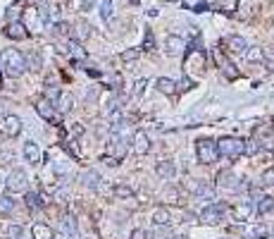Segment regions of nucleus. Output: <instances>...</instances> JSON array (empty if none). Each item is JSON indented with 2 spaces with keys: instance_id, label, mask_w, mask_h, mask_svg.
<instances>
[{
  "instance_id": "obj_1",
  "label": "nucleus",
  "mask_w": 274,
  "mask_h": 239,
  "mask_svg": "<svg viewBox=\"0 0 274 239\" xmlns=\"http://www.w3.org/2000/svg\"><path fill=\"white\" fill-rule=\"evenodd\" d=\"M0 70L8 77L17 79V77L27 72V57L22 55L19 50H15V48H8V50L0 53Z\"/></svg>"
},
{
  "instance_id": "obj_2",
  "label": "nucleus",
  "mask_w": 274,
  "mask_h": 239,
  "mask_svg": "<svg viewBox=\"0 0 274 239\" xmlns=\"http://www.w3.org/2000/svg\"><path fill=\"white\" fill-rule=\"evenodd\" d=\"M196 153H198V160L203 165H215L219 158V151H217V141L215 139H198L196 141Z\"/></svg>"
},
{
  "instance_id": "obj_3",
  "label": "nucleus",
  "mask_w": 274,
  "mask_h": 239,
  "mask_svg": "<svg viewBox=\"0 0 274 239\" xmlns=\"http://www.w3.org/2000/svg\"><path fill=\"white\" fill-rule=\"evenodd\" d=\"M217 151H219V156H224V158H241L243 156V139H238V137H222L217 141Z\"/></svg>"
},
{
  "instance_id": "obj_4",
  "label": "nucleus",
  "mask_w": 274,
  "mask_h": 239,
  "mask_svg": "<svg viewBox=\"0 0 274 239\" xmlns=\"http://www.w3.org/2000/svg\"><path fill=\"white\" fill-rule=\"evenodd\" d=\"M224 213H227V206H224V203H210V206L203 208L201 222H205V225H219L222 218H224Z\"/></svg>"
},
{
  "instance_id": "obj_5",
  "label": "nucleus",
  "mask_w": 274,
  "mask_h": 239,
  "mask_svg": "<svg viewBox=\"0 0 274 239\" xmlns=\"http://www.w3.org/2000/svg\"><path fill=\"white\" fill-rule=\"evenodd\" d=\"M27 184H29V177H27L24 170H12V172L8 175V180H5V187H8L10 194L24 192V189H27Z\"/></svg>"
},
{
  "instance_id": "obj_6",
  "label": "nucleus",
  "mask_w": 274,
  "mask_h": 239,
  "mask_svg": "<svg viewBox=\"0 0 274 239\" xmlns=\"http://www.w3.org/2000/svg\"><path fill=\"white\" fill-rule=\"evenodd\" d=\"M217 187L219 189L236 192V189H241V177H238L234 170H219L217 172Z\"/></svg>"
},
{
  "instance_id": "obj_7",
  "label": "nucleus",
  "mask_w": 274,
  "mask_h": 239,
  "mask_svg": "<svg viewBox=\"0 0 274 239\" xmlns=\"http://www.w3.org/2000/svg\"><path fill=\"white\" fill-rule=\"evenodd\" d=\"M186 189L191 194H196L198 199H208V201L215 196V187L208 184L205 180H189V182H186Z\"/></svg>"
},
{
  "instance_id": "obj_8",
  "label": "nucleus",
  "mask_w": 274,
  "mask_h": 239,
  "mask_svg": "<svg viewBox=\"0 0 274 239\" xmlns=\"http://www.w3.org/2000/svg\"><path fill=\"white\" fill-rule=\"evenodd\" d=\"M164 53L172 57L184 55L186 53V41L181 36H176V34H169V36L164 38Z\"/></svg>"
},
{
  "instance_id": "obj_9",
  "label": "nucleus",
  "mask_w": 274,
  "mask_h": 239,
  "mask_svg": "<svg viewBox=\"0 0 274 239\" xmlns=\"http://www.w3.org/2000/svg\"><path fill=\"white\" fill-rule=\"evenodd\" d=\"M0 132L8 139L19 137V132H22V119H19L17 115H5V117H3V125H0Z\"/></svg>"
},
{
  "instance_id": "obj_10",
  "label": "nucleus",
  "mask_w": 274,
  "mask_h": 239,
  "mask_svg": "<svg viewBox=\"0 0 274 239\" xmlns=\"http://www.w3.org/2000/svg\"><path fill=\"white\" fill-rule=\"evenodd\" d=\"M150 151V137L146 134V129H136L134 134V153L136 156H146Z\"/></svg>"
},
{
  "instance_id": "obj_11",
  "label": "nucleus",
  "mask_w": 274,
  "mask_h": 239,
  "mask_svg": "<svg viewBox=\"0 0 274 239\" xmlns=\"http://www.w3.org/2000/svg\"><path fill=\"white\" fill-rule=\"evenodd\" d=\"M36 112L41 115V117L46 119V122H60V117H57V112H55V105L48 98H43V101L36 103Z\"/></svg>"
},
{
  "instance_id": "obj_12",
  "label": "nucleus",
  "mask_w": 274,
  "mask_h": 239,
  "mask_svg": "<svg viewBox=\"0 0 274 239\" xmlns=\"http://www.w3.org/2000/svg\"><path fill=\"white\" fill-rule=\"evenodd\" d=\"M155 172H157V177H162V180H174V177H176V163H174V160H169V158L157 160Z\"/></svg>"
},
{
  "instance_id": "obj_13",
  "label": "nucleus",
  "mask_w": 274,
  "mask_h": 239,
  "mask_svg": "<svg viewBox=\"0 0 274 239\" xmlns=\"http://www.w3.org/2000/svg\"><path fill=\"white\" fill-rule=\"evenodd\" d=\"M81 184L86 187V189H91V192H98L101 189V182H103V177L96 172V170H86V172H81Z\"/></svg>"
},
{
  "instance_id": "obj_14",
  "label": "nucleus",
  "mask_w": 274,
  "mask_h": 239,
  "mask_svg": "<svg viewBox=\"0 0 274 239\" xmlns=\"http://www.w3.org/2000/svg\"><path fill=\"white\" fill-rule=\"evenodd\" d=\"M5 34H8V36L12 38V41H24V38L29 36L27 27H24L22 22H10L8 29H5Z\"/></svg>"
},
{
  "instance_id": "obj_15",
  "label": "nucleus",
  "mask_w": 274,
  "mask_h": 239,
  "mask_svg": "<svg viewBox=\"0 0 274 239\" xmlns=\"http://www.w3.org/2000/svg\"><path fill=\"white\" fill-rule=\"evenodd\" d=\"M253 208H255V213H260V215H265V213L274 211V196H265V194L255 196V203H253Z\"/></svg>"
},
{
  "instance_id": "obj_16",
  "label": "nucleus",
  "mask_w": 274,
  "mask_h": 239,
  "mask_svg": "<svg viewBox=\"0 0 274 239\" xmlns=\"http://www.w3.org/2000/svg\"><path fill=\"white\" fill-rule=\"evenodd\" d=\"M53 105H57V110H60V112H72L74 105H76V101H74L72 93H62V91H60V96L55 98Z\"/></svg>"
},
{
  "instance_id": "obj_17",
  "label": "nucleus",
  "mask_w": 274,
  "mask_h": 239,
  "mask_svg": "<svg viewBox=\"0 0 274 239\" xmlns=\"http://www.w3.org/2000/svg\"><path fill=\"white\" fill-rule=\"evenodd\" d=\"M24 158H27V163H31V165L41 163V148H38L36 141H27L24 144Z\"/></svg>"
},
{
  "instance_id": "obj_18",
  "label": "nucleus",
  "mask_w": 274,
  "mask_h": 239,
  "mask_svg": "<svg viewBox=\"0 0 274 239\" xmlns=\"http://www.w3.org/2000/svg\"><path fill=\"white\" fill-rule=\"evenodd\" d=\"M215 57H217V65H219V70L224 72V77H227V79H236L238 72L234 70V65L227 60V55H222V50H217V53H215Z\"/></svg>"
},
{
  "instance_id": "obj_19",
  "label": "nucleus",
  "mask_w": 274,
  "mask_h": 239,
  "mask_svg": "<svg viewBox=\"0 0 274 239\" xmlns=\"http://www.w3.org/2000/svg\"><path fill=\"white\" fill-rule=\"evenodd\" d=\"M155 89L160 93H164V96H174V93L179 91L176 82H174V79H169V77H160V79L155 82Z\"/></svg>"
},
{
  "instance_id": "obj_20",
  "label": "nucleus",
  "mask_w": 274,
  "mask_h": 239,
  "mask_svg": "<svg viewBox=\"0 0 274 239\" xmlns=\"http://www.w3.org/2000/svg\"><path fill=\"white\" fill-rule=\"evenodd\" d=\"M253 213H255L253 203H250V201H243V203H238L236 208H234V218H236V220H241V222H248Z\"/></svg>"
},
{
  "instance_id": "obj_21",
  "label": "nucleus",
  "mask_w": 274,
  "mask_h": 239,
  "mask_svg": "<svg viewBox=\"0 0 274 239\" xmlns=\"http://www.w3.org/2000/svg\"><path fill=\"white\" fill-rule=\"evenodd\" d=\"M60 230H62V234H67V237H76V232H79V227H76V218H74V215H62Z\"/></svg>"
},
{
  "instance_id": "obj_22",
  "label": "nucleus",
  "mask_w": 274,
  "mask_h": 239,
  "mask_svg": "<svg viewBox=\"0 0 274 239\" xmlns=\"http://www.w3.org/2000/svg\"><path fill=\"white\" fill-rule=\"evenodd\" d=\"M31 237H34V239H55V232L50 230V225L36 222V225L31 227Z\"/></svg>"
},
{
  "instance_id": "obj_23",
  "label": "nucleus",
  "mask_w": 274,
  "mask_h": 239,
  "mask_svg": "<svg viewBox=\"0 0 274 239\" xmlns=\"http://www.w3.org/2000/svg\"><path fill=\"white\" fill-rule=\"evenodd\" d=\"M148 237L150 239H172V227L169 225H153V230L148 232Z\"/></svg>"
},
{
  "instance_id": "obj_24",
  "label": "nucleus",
  "mask_w": 274,
  "mask_h": 239,
  "mask_svg": "<svg viewBox=\"0 0 274 239\" xmlns=\"http://www.w3.org/2000/svg\"><path fill=\"white\" fill-rule=\"evenodd\" d=\"M224 43H227V48L229 50H234V53H246V48H248L243 36H229Z\"/></svg>"
},
{
  "instance_id": "obj_25",
  "label": "nucleus",
  "mask_w": 274,
  "mask_h": 239,
  "mask_svg": "<svg viewBox=\"0 0 274 239\" xmlns=\"http://www.w3.org/2000/svg\"><path fill=\"white\" fill-rule=\"evenodd\" d=\"M243 55H246V60H248V63L260 65V63H262V48H260V46H248Z\"/></svg>"
},
{
  "instance_id": "obj_26",
  "label": "nucleus",
  "mask_w": 274,
  "mask_h": 239,
  "mask_svg": "<svg viewBox=\"0 0 274 239\" xmlns=\"http://www.w3.org/2000/svg\"><path fill=\"white\" fill-rule=\"evenodd\" d=\"M169 220H172V215H169V211H167L164 206L155 208V213H153V222H155V225H169Z\"/></svg>"
},
{
  "instance_id": "obj_27",
  "label": "nucleus",
  "mask_w": 274,
  "mask_h": 239,
  "mask_svg": "<svg viewBox=\"0 0 274 239\" xmlns=\"http://www.w3.org/2000/svg\"><path fill=\"white\" fill-rule=\"evenodd\" d=\"M101 17L105 22L115 17V0H101Z\"/></svg>"
},
{
  "instance_id": "obj_28",
  "label": "nucleus",
  "mask_w": 274,
  "mask_h": 239,
  "mask_svg": "<svg viewBox=\"0 0 274 239\" xmlns=\"http://www.w3.org/2000/svg\"><path fill=\"white\" fill-rule=\"evenodd\" d=\"M27 206L34 208V211H38V208H43V201H41V196H38L36 192H27Z\"/></svg>"
},
{
  "instance_id": "obj_29",
  "label": "nucleus",
  "mask_w": 274,
  "mask_h": 239,
  "mask_svg": "<svg viewBox=\"0 0 274 239\" xmlns=\"http://www.w3.org/2000/svg\"><path fill=\"white\" fill-rule=\"evenodd\" d=\"M115 196H119V199H134V189L124 187V184H115Z\"/></svg>"
},
{
  "instance_id": "obj_30",
  "label": "nucleus",
  "mask_w": 274,
  "mask_h": 239,
  "mask_svg": "<svg viewBox=\"0 0 274 239\" xmlns=\"http://www.w3.org/2000/svg\"><path fill=\"white\" fill-rule=\"evenodd\" d=\"M260 187H274V167H267L260 175Z\"/></svg>"
},
{
  "instance_id": "obj_31",
  "label": "nucleus",
  "mask_w": 274,
  "mask_h": 239,
  "mask_svg": "<svg viewBox=\"0 0 274 239\" xmlns=\"http://www.w3.org/2000/svg\"><path fill=\"white\" fill-rule=\"evenodd\" d=\"M74 36L79 38V41H83L86 36H91V24H86V22H79L76 24V34Z\"/></svg>"
},
{
  "instance_id": "obj_32",
  "label": "nucleus",
  "mask_w": 274,
  "mask_h": 239,
  "mask_svg": "<svg viewBox=\"0 0 274 239\" xmlns=\"http://www.w3.org/2000/svg\"><path fill=\"white\" fill-rule=\"evenodd\" d=\"M257 151H260V144H257L255 139H248V141H243V153H246V156H255Z\"/></svg>"
},
{
  "instance_id": "obj_33",
  "label": "nucleus",
  "mask_w": 274,
  "mask_h": 239,
  "mask_svg": "<svg viewBox=\"0 0 274 239\" xmlns=\"http://www.w3.org/2000/svg\"><path fill=\"white\" fill-rule=\"evenodd\" d=\"M12 208H15V201H12L10 196H0V215L12 213Z\"/></svg>"
},
{
  "instance_id": "obj_34",
  "label": "nucleus",
  "mask_w": 274,
  "mask_h": 239,
  "mask_svg": "<svg viewBox=\"0 0 274 239\" xmlns=\"http://www.w3.org/2000/svg\"><path fill=\"white\" fill-rule=\"evenodd\" d=\"M262 63L267 65V70L274 72V48H262Z\"/></svg>"
},
{
  "instance_id": "obj_35",
  "label": "nucleus",
  "mask_w": 274,
  "mask_h": 239,
  "mask_svg": "<svg viewBox=\"0 0 274 239\" xmlns=\"http://www.w3.org/2000/svg\"><path fill=\"white\" fill-rule=\"evenodd\" d=\"M12 158H15L12 148H10V146H0V165H5V163H12Z\"/></svg>"
},
{
  "instance_id": "obj_36",
  "label": "nucleus",
  "mask_w": 274,
  "mask_h": 239,
  "mask_svg": "<svg viewBox=\"0 0 274 239\" xmlns=\"http://www.w3.org/2000/svg\"><path fill=\"white\" fill-rule=\"evenodd\" d=\"M146 86H148V79H138V82L134 84V91H131V96H134V98H141V96H143V91H146Z\"/></svg>"
},
{
  "instance_id": "obj_37",
  "label": "nucleus",
  "mask_w": 274,
  "mask_h": 239,
  "mask_svg": "<svg viewBox=\"0 0 274 239\" xmlns=\"http://www.w3.org/2000/svg\"><path fill=\"white\" fill-rule=\"evenodd\" d=\"M41 67V55L38 53H34V55L27 57V70H38Z\"/></svg>"
},
{
  "instance_id": "obj_38",
  "label": "nucleus",
  "mask_w": 274,
  "mask_h": 239,
  "mask_svg": "<svg viewBox=\"0 0 274 239\" xmlns=\"http://www.w3.org/2000/svg\"><path fill=\"white\" fill-rule=\"evenodd\" d=\"M22 234H24V230H22L19 225H10L8 227V237L10 239H22Z\"/></svg>"
},
{
  "instance_id": "obj_39",
  "label": "nucleus",
  "mask_w": 274,
  "mask_h": 239,
  "mask_svg": "<svg viewBox=\"0 0 274 239\" xmlns=\"http://www.w3.org/2000/svg\"><path fill=\"white\" fill-rule=\"evenodd\" d=\"M38 15H41V22L48 24V22H50V15H53V10L48 8V5H41V8H38Z\"/></svg>"
},
{
  "instance_id": "obj_40",
  "label": "nucleus",
  "mask_w": 274,
  "mask_h": 239,
  "mask_svg": "<svg viewBox=\"0 0 274 239\" xmlns=\"http://www.w3.org/2000/svg\"><path fill=\"white\" fill-rule=\"evenodd\" d=\"M55 34H57V36H69V27H67L64 22H57V24H55Z\"/></svg>"
},
{
  "instance_id": "obj_41",
  "label": "nucleus",
  "mask_w": 274,
  "mask_h": 239,
  "mask_svg": "<svg viewBox=\"0 0 274 239\" xmlns=\"http://www.w3.org/2000/svg\"><path fill=\"white\" fill-rule=\"evenodd\" d=\"M162 199H169V203H179V192H174V189H167L162 194Z\"/></svg>"
},
{
  "instance_id": "obj_42",
  "label": "nucleus",
  "mask_w": 274,
  "mask_h": 239,
  "mask_svg": "<svg viewBox=\"0 0 274 239\" xmlns=\"http://www.w3.org/2000/svg\"><path fill=\"white\" fill-rule=\"evenodd\" d=\"M153 46H155V38H153V31H146V41H143V48H148V50H153Z\"/></svg>"
},
{
  "instance_id": "obj_43",
  "label": "nucleus",
  "mask_w": 274,
  "mask_h": 239,
  "mask_svg": "<svg viewBox=\"0 0 274 239\" xmlns=\"http://www.w3.org/2000/svg\"><path fill=\"white\" fill-rule=\"evenodd\" d=\"M138 57V50H124V53H122V60H124V63H131V60H136Z\"/></svg>"
},
{
  "instance_id": "obj_44",
  "label": "nucleus",
  "mask_w": 274,
  "mask_h": 239,
  "mask_svg": "<svg viewBox=\"0 0 274 239\" xmlns=\"http://www.w3.org/2000/svg\"><path fill=\"white\" fill-rule=\"evenodd\" d=\"M131 239H148V232L143 227H136V230H131Z\"/></svg>"
},
{
  "instance_id": "obj_45",
  "label": "nucleus",
  "mask_w": 274,
  "mask_h": 239,
  "mask_svg": "<svg viewBox=\"0 0 274 239\" xmlns=\"http://www.w3.org/2000/svg\"><path fill=\"white\" fill-rule=\"evenodd\" d=\"M176 86H179V89H191V79H189V77H184V79L176 84Z\"/></svg>"
},
{
  "instance_id": "obj_46",
  "label": "nucleus",
  "mask_w": 274,
  "mask_h": 239,
  "mask_svg": "<svg viewBox=\"0 0 274 239\" xmlns=\"http://www.w3.org/2000/svg\"><path fill=\"white\" fill-rule=\"evenodd\" d=\"M96 5V0H81V10H91Z\"/></svg>"
},
{
  "instance_id": "obj_47",
  "label": "nucleus",
  "mask_w": 274,
  "mask_h": 239,
  "mask_svg": "<svg viewBox=\"0 0 274 239\" xmlns=\"http://www.w3.org/2000/svg\"><path fill=\"white\" fill-rule=\"evenodd\" d=\"M172 239H186V237H172Z\"/></svg>"
},
{
  "instance_id": "obj_48",
  "label": "nucleus",
  "mask_w": 274,
  "mask_h": 239,
  "mask_svg": "<svg viewBox=\"0 0 274 239\" xmlns=\"http://www.w3.org/2000/svg\"><path fill=\"white\" fill-rule=\"evenodd\" d=\"M272 129H274V119H272Z\"/></svg>"
},
{
  "instance_id": "obj_49",
  "label": "nucleus",
  "mask_w": 274,
  "mask_h": 239,
  "mask_svg": "<svg viewBox=\"0 0 274 239\" xmlns=\"http://www.w3.org/2000/svg\"><path fill=\"white\" fill-rule=\"evenodd\" d=\"M164 3H172V0H164Z\"/></svg>"
},
{
  "instance_id": "obj_50",
  "label": "nucleus",
  "mask_w": 274,
  "mask_h": 239,
  "mask_svg": "<svg viewBox=\"0 0 274 239\" xmlns=\"http://www.w3.org/2000/svg\"><path fill=\"white\" fill-rule=\"evenodd\" d=\"M265 239H274V237H265Z\"/></svg>"
}]
</instances>
